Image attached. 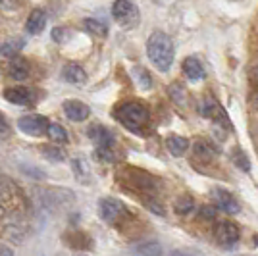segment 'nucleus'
<instances>
[{"label":"nucleus","instance_id":"obj_1","mask_svg":"<svg viewBox=\"0 0 258 256\" xmlns=\"http://www.w3.org/2000/svg\"><path fill=\"white\" fill-rule=\"evenodd\" d=\"M118 179L127 191L141 195V203L143 204H147L149 201H156L160 197V189H162L160 179L156 175L149 173L147 170L125 166L118 173Z\"/></svg>","mask_w":258,"mask_h":256},{"label":"nucleus","instance_id":"obj_2","mask_svg":"<svg viewBox=\"0 0 258 256\" xmlns=\"http://www.w3.org/2000/svg\"><path fill=\"white\" fill-rule=\"evenodd\" d=\"M147 56L158 72L168 74L175 60V46L170 35H166L164 31L152 33L147 41Z\"/></svg>","mask_w":258,"mask_h":256},{"label":"nucleus","instance_id":"obj_3","mask_svg":"<svg viewBox=\"0 0 258 256\" xmlns=\"http://www.w3.org/2000/svg\"><path fill=\"white\" fill-rule=\"evenodd\" d=\"M114 117H116L127 131L135 133V135H141V133H145L147 127H149L151 112H149V108L145 106L143 102L129 100V102H121L119 106H116Z\"/></svg>","mask_w":258,"mask_h":256},{"label":"nucleus","instance_id":"obj_4","mask_svg":"<svg viewBox=\"0 0 258 256\" xmlns=\"http://www.w3.org/2000/svg\"><path fill=\"white\" fill-rule=\"evenodd\" d=\"M98 214L110 225H118L121 222H125L127 218H131L127 206L121 203V201H118V199H114V197L100 199V203H98Z\"/></svg>","mask_w":258,"mask_h":256},{"label":"nucleus","instance_id":"obj_5","mask_svg":"<svg viewBox=\"0 0 258 256\" xmlns=\"http://www.w3.org/2000/svg\"><path fill=\"white\" fill-rule=\"evenodd\" d=\"M112 18L118 22L119 27L131 29L141 22V12L133 0H116L112 4Z\"/></svg>","mask_w":258,"mask_h":256},{"label":"nucleus","instance_id":"obj_6","mask_svg":"<svg viewBox=\"0 0 258 256\" xmlns=\"http://www.w3.org/2000/svg\"><path fill=\"white\" fill-rule=\"evenodd\" d=\"M50 121L41 114H27L18 119V127L22 133L29 135V137H43L48 131Z\"/></svg>","mask_w":258,"mask_h":256},{"label":"nucleus","instance_id":"obj_7","mask_svg":"<svg viewBox=\"0 0 258 256\" xmlns=\"http://www.w3.org/2000/svg\"><path fill=\"white\" fill-rule=\"evenodd\" d=\"M214 237L220 246H224V248H233V246L239 243L241 231H239V227H237L233 222L224 220V222H220V224L216 225Z\"/></svg>","mask_w":258,"mask_h":256},{"label":"nucleus","instance_id":"obj_8","mask_svg":"<svg viewBox=\"0 0 258 256\" xmlns=\"http://www.w3.org/2000/svg\"><path fill=\"white\" fill-rule=\"evenodd\" d=\"M18 199H22L18 187L10 179L0 177V216H6L10 210H14V204L18 206Z\"/></svg>","mask_w":258,"mask_h":256},{"label":"nucleus","instance_id":"obj_9","mask_svg":"<svg viewBox=\"0 0 258 256\" xmlns=\"http://www.w3.org/2000/svg\"><path fill=\"white\" fill-rule=\"evenodd\" d=\"M201 114L208 119H212L216 125H224V127H231V123H229V119H227V114L226 110L220 106L218 102H216L214 98H205L203 102H201Z\"/></svg>","mask_w":258,"mask_h":256},{"label":"nucleus","instance_id":"obj_10","mask_svg":"<svg viewBox=\"0 0 258 256\" xmlns=\"http://www.w3.org/2000/svg\"><path fill=\"white\" fill-rule=\"evenodd\" d=\"M4 98L10 102V104H16V106H29L35 102V95L29 87H8L4 89Z\"/></svg>","mask_w":258,"mask_h":256},{"label":"nucleus","instance_id":"obj_11","mask_svg":"<svg viewBox=\"0 0 258 256\" xmlns=\"http://www.w3.org/2000/svg\"><path fill=\"white\" fill-rule=\"evenodd\" d=\"M212 197H214V201H216V206H218L220 210H224V212L239 214V210H241V206H239V203H237V199L229 191H226V189L216 187L214 191H212Z\"/></svg>","mask_w":258,"mask_h":256},{"label":"nucleus","instance_id":"obj_12","mask_svg":"<svg viewBox=\"0 0 258 256\" xmlns=\"http://www.w3.org/2000/svg\"><path fill=\"white\" fill-rule=\"evenodd\" d=\"M62 108H64V114L68 116V119H72V121H85L87 117L91 116V108L87 106L85 102L76 100V98L66 100Z\"/></svg>","mask_w":258,"mask_h":256},{"label":"nucleus","instance_id":"obj_13","mask_svg":"<svg viewBox=\"0 0 258 256\" xmlns=\"http://www.w3.org/2000/svg\"><path fill=\"white\" fill-rule=\"evenodd\" d=\"M183 74H185V77L189 81H193V83L203 81L206 77L205 66H203V62L199 58H195V56H189V58L183 60Z\"/></svg>","mask_w":258,"mask_h":256},{"label":"nucleus","instance_id":"obj_14","mask_svg":"<svg viewBox=\"0 0 258 256\" xmlns=\"http://www.w3.org/2000/svg\"><path fill=\"white\" fill-rule=\"evenodd\" d=\"M87 135H89V139H93L97 143V147H114V143H116L114 133L108 127H104V125H100V123L91 125Z\"/></svg>","mask_w":258,"mask_h":256},{"label":"nucleus","instance_id":"obj_15","mask_svg":"<svg viewBox=\"0 0 258 256\" xmlns=\"http://www.w3.org/2000/svg\"><path fill=\"white\" fill-rule=\"evenodd\" d=\"M62 79L72 83V85H85L87 83V74L81 66L77 64H66L62 68Z\"/></svg>","mask_w":258,"mask_h":256},{"label":"nucleus","instance_id":"obj_16","mask_svg":"<svg viewBox=\"0 0 258 256\" xmlns=\"http://www.w3.org/2000/svg\"><path fill=\"white\" fill-rule=\"evenodd\" d=\"M44 27H46V14H44V10H41V8L31 10L29 18H27V23H25L27 33H31V35H41V33L44 31Z\"/></svg>","mask_w":258,"mask_h":256},{"label":"nucleus","instance_id":"obj_17","mask_svg":"<svg viewBox=\"0 0 258 256\" xmlns=\"http://www.w3.org/2000/svg\"><path fill=\"white\" fill-rule=\"evenodd\" d=\"M195 156L197 158H201L203 162H210L216 158V154H218V149H216L214 143H210V141L206 139H199L197 143H195Z\"/></svg>","mask_w":258,"mask_h":256},{"label":"nucleus","instance_id":"obj_18","mask_svg":"<svg viewBox=\"0 0 258 256\" xmlns=\"http://www.w3.org/2000/svg\"><path fill=\"white\" fill-rule=\"evenodd\" d=\"M8 77L10 79H16V81H23V79H27L29 77V66L25 60L22 58H14L10 64H8Z\"/></svg>","mask_w":258,"mask_h":256},{"label":"nucleus","instance_id":"obj_19","mask_svg":"<svg viewBox=\"0 0 258 256\" xmlns=\"http://www.w3.org/2000/svg\"><path fill=\"white\" fill-rule=\"evenodd\" d=\"M166 147H168L172 156H177V158H179V156H183V154L189 150L191 143H189V139L179 137V135H170V137L166 139Z\"/></svg>","mask_w":258,"mask_h":256},{"label":"nucleus","instance_id":"obj_20","mask_svg":"<svg viewBox=\"0 0 258 256\" xmlns=\"http://www.w3.org/2000/svg\"><path fill=\"white\" fill-rule=\"evenodd\" d=\"M135 256H162V245L158 241H141L133 246Z\"/></svg>","mask_w":258,"mask_h":256},{"label":"nucleus","instance_id":"obj_21","mask_svg":"<svg viewBox=\"0 0 258 256\" xmlns=\"http://www.w3.org/2000/svg\"><path fill=\"white\" fill-rule=\"evenodd\" d=\"M195 210V201L191 195L187 193H181L175 201H173V212L177 216H189V214Z\"/></svg>","mask_w":258,"mask_h":256},{"label":"nucleus","instance_id":"obj_22","mask_svg":"<svg viewBox=\"0 0 258 256\" xmlns=\"http://www.w3.org/2000/svg\"><path fill=\"white\" fill-rule=\"evenodd\" d=\"M131 75H133V79H135V83H137V87L139 89H143V91H151L152 89V77L151 74L143 68V66H135L133 70H131Z\"/></svg>","mask_w":258,"mask_h":256},{"label":"nucleus","instance_id":"obj_23","mask_svg":"<svg viewBox=\"0 0 258 256\" xmlns=\"http://www.w3.org/2000/svg\"><path fill=\"white\" fill-rule=\"evenodd\" d=\"M83 25H85V29L91 35H95V37H100V39H104L108 35V27L104 22H100V20H97V18H87L85 22H83Z\"/></svg>","mask_w":258,"mask_h":256},{"label":"nucleus","instance_id":"obj_24","mask_svg":"<svg viewBox=\"0 0 258 256\" xmlns=\"http://www.w3.org/2000/svg\"><path fill=\"white\" fill-rule=\"evenodd\" d=\"M41 154L46 156L50 162H64L66 160V150L62 147H52V145H44L41 147Z\"/></svg>","mask_w":258,"mask_h":256},{"label":"nucleus","instance_id":"obj_25","mask_svg":"<svg viewBox=\"0 0 258 256\" xmlns=\"http://www.w3.org/2000/svg\"><path fill=\"white\" fill-rule=\"evenodd\" d=\"M46 135L54 141V143H60V145H66L70 137H68V131H66L60 123H50L48 125V131H46Z\"/></svg>","mask_w":258,"mask_h":256},{"label":"nucleus","instance_id":"obj_26","mask_svg":"<svg viewBox=\"0 0 258 256\" xmlns=\"http://www.w3.org/2000/svg\"><path fill=\"white\" fill-rule=\"evenodd\" d=\"M23 41L22 39H12L8 43H4L0 46V56H16L23 48Z\"/></svg>","mask_w":258,"mask_h":256},{"label":"nucleus","instance_id":"obj_27","mask_svg":"<svg viewBox=\"0 0 258 256\" xmlns=\"http://www.w3.org/2000/svg\"><path fill=\"white\" fill-rule=\"evenodd\" d=\"M95 156H97V160H100V162H116L118 160V154L114 152V147H97Z\"/></svg>","mask_w":258,"mask_h":256},{"label":"nucleus","instance_id":"obj_28","mask_svg":"<svg viewBox=\"0 0 258 256\" xmlns=\"http://www.w3.org/2000/svg\"><path fill=\"white\" fill-rule=\"evenodd\" d=\"M231 158H233V162H235L237 168H241L243 171H248L250 170V164H248V156L243 152V150L237 147L235 150H233V154H231Z\"/></svg>","mask_w":258,"mask_h":256},{"label":"nucleus","instance_id":"obj_29","mask_svg":"<svg viewBox=\"0 0 258 256\" xmlns=\"http://www.w3.org/2000/svg\"><path fill=\"white\" fill-rule=\"evenodd\" d=\"M170 95H172V98L175 102H179V104L185 102V96H179V95H185V91H183L179 85H173L172 89H170Z\"/></svg>","mask_w":258,"mask_h":256},{"label":"nucleus","instance_id":"obj_30","mask_svg":"<svg viewBox=\"0 0 258 256\" xmlns=\"http://www.w3.org/2000/svg\"><path fill=\"white\" fill-rule=\"evenodd\" d=\"M0 6L6 8V10H14L20 6V0H0Z\"/></svg>","mask_w":258,"mask_h":256},{"label":"nucleus","instance_id":"obj_31","mask_svg":"<svg viewBox=\"0 0 258 256\" xmlns=\"http://www.w3.org/2000/svg\"><path fill=\"white\" fill-rule=\"evenodd\" d=\"M10 131V125H8V119H6V116L0 112V133H8Z\"/></svg>","mask_w":258,"mask_h":256},{"label":"nucleus","instance_id":"obj_32","mask_svg":"<svg viewBox=\"0 0 258 256\" xmlns=\"http://www.w3.org/2000/svg\"><path fill=\"white\" fill-rule=\"evenodd\" d=\"M172 256H203V254H199L195 250H173Z\"/></svg>","mask_w":258,"mask_h":256},{"label":"nucleus","instance_id":"obj_33","mask_svg":"<svg viewBox=\"0 0 258 256\" xmlns=\"http://www.w3.org/2000/svg\"><path fill=\"white\" fill-rule=\"evenodd\" d=\"M201 212H203L205 218H214L216 216V210L214 208H210V206H203V208H201Z\"/></svg>","mask_w":258,"mask_h":256},{"label":"nucleus","instance_id":"obj_34","mask_svg":"<svg viewBox=\"0 0 258 256\" xmlns=\"http://www.w3.org/2000/svg\"><path fill=\"white\" fill-rule=\"evenodd\" d=\"M0 256H12V248L0 245Z\"/></svg>","mask_w":258,"mask_h":256},{"label":"nucleus","instance_id":"obj_35","mask_svg":"<svg viewBox=\"0 0 258 256\" xmlns=\"http://www.w3.org/2000/svg\"><path fill=\"white\" fill-rule=\"evenodd\" d=\"M250 77H252V81H254V83L258 85V66L254 68V70H252V72H250Z\"/></svg>","mask_w":258,"mask_h":256},{"label":"nucleus","instance_id":"obj_36","mask_svg":"<svg viewBox=\"0 0 258 256\" xmlns=\"http://www.w3.org/2000/svg\"><path fill=\"white\" fill-rule=\"evenodd\" d=\"M252 104H254V106L258 108V91L254 93V95H252Z\"/></svg>","mask_w":258,"mask_h":256},{"label":"nucleus","instance_id":"obj_37","mask_svg":"<svg viewBox=\"0 0 258 256\" xmlns=\"http://www.w3.org/2000/svg\"><path fill=\"white\" fill-rule=\"evenodd\" d=\"M241 256H248V254H241Z\"/></svg>","mask_w":258,"mask_h":256}]
</instances>
